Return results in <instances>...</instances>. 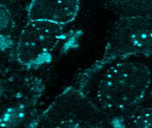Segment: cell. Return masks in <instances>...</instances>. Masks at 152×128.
Wrapping results in <instances>:
<instances>
[{
  "instance_id": "6da1fadb",
  "label": "cell",
  "mask_w": 152,
  "mask_h": 128,
  "mask_svg": "<svg viewBox=\"0 0 152 128\" xmlns=\"http://www.w3.org/2000/svg\"><path fill=\"white\" fill-rule=\"evenodd\" d=\"M79 1H39L30 9L32 20L43 21L65 27L75 20L79 12Z\"/></svg>"
}]
</instances>
